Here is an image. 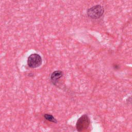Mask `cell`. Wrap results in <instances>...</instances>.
<instances>
[{
  "instance_id": "1",
  "label": "cell",
  "mask_w": 132,
  "mask_h": 132,
  "mask_svg": "<svg viewBox=\"0 0 132 132\" xmlns=\"http://www.w3.org/2000/svg\"><path fill=\"white\" fill-rule=\"evenodd\" d=\"M104 13V8L101 5L94 6L87 10L88 16L92 19L100 18Z\"/></svg>"
},
{
  "instance_id": "2",
  "label": "cell",
  "mask_w": 132,
  "mask_h": 132,
  "mask_svg": "<svg viewBox=\"0 0 132 132\" xmlns=\"http://www.w3.org/2000/svg\"><path fill=\"white\" fill-rule=\"evenodd\" d=\"M90 125V119L87 114L81 116L77 120L76 127L78 131H81L87 129Z\"/></svg>"
},
{
  "instance_id": "3",
  "label": "cell",
  "mask_w": 132,
  "mask_h": 132,
  "mask_svg": "<svg viewBox=\"0 0 132 132\" xmlns=\"http://www.w3.org/2000/svg\"><path fill=\"white\" fill-rule=\"evenodd\" d=\"M41 57L38 54L30 55L27 60L28 65L31 68H36L40 66L42 64Z\"/></svg>"
},
{
  "instance_id": "4",
  "label": "cell",
  "mask_w": 132,
  "mask_h": 132,
  "mask_svg": "<svg viewBox=\"0 0 132 132\" xmlns=\"http://www.w3.org/2000/svg\"><path fill=\"white\" fill-rule=\"evenodd\" d=\"M63 76V73L60 71H55L53 72L51 75V81H52V84L55 85L57 86V84L59 82V80L60 78Z\"/></svg>"
},
{
  "instance_id": "5",
  "label": "cell",
  "mask_w": 132,
  "mask_h": 132,
  "mask_svg": "<svg viewBox=\"0 0 132 132\" xmlns=\"http://www.w3.org/2000/svg\"><path fill=\"white\" fill-rule=\"evenodd\" d=\"M44 117L46 120H47L50 122H53V123H56L57 122V120L51 114H45L44 115Z\"/></svg>"
}]
</instances>
